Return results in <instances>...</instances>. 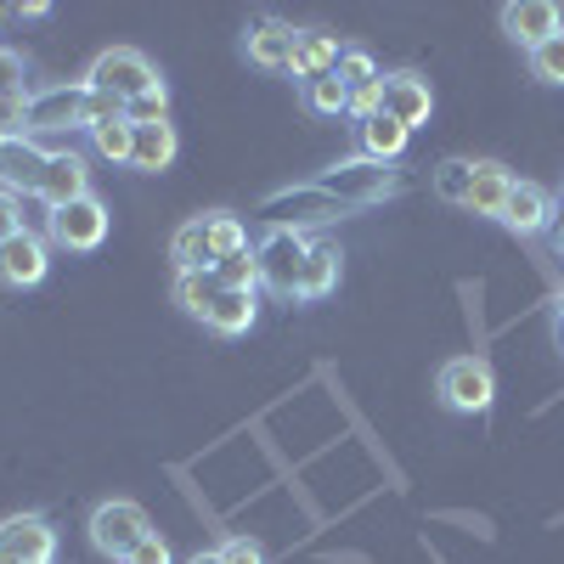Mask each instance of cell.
<instances>
[{
    "instance_id": "6da1fadb",
    "label": "cell",
    "mask_w": 564,
    "mask_h": 564,
    "mask_svg": "<svg viewBox=\"0 0 564 564\" xmlns=\"http://www.w3.org/2000/svg\"><path fill=\"white\" fill-rule=\"evenodd\" d=\"M316 193L322 198H334L339 209H372V204H384L401 193V170L395 164H372V159H345L334 164L322 181H316Z\"/></svg>"
},
{
    "instance_id": "7a4b0ae2",
    "label": "cell",
    "mask_w": 564,
    "mask_h": 564,
    "mask_svg": "<svg viewBox=\"0 0 564 564\" xmlns=\"http://www.w3.org/2000/svg\"><path fill=\"white\" fill-rule=\"evenodd\" d=\"M305 254H311V238H305L300 226H271L265 238L254 243V260H260V289H271L276 300H300Z\"/></svg>"
},
{
    "instance_id": "3957f363",
    "label": "cell",
    "mask_w": 564,
    "mask_h": 564,
    "mask_svg": "<svg viewBox=\"0 0 564 564\" xmlns=\"http://www.w3.org/2000/svg\"><path fill=\"white\" fill-rule=\"evenodd\" d=\"M63 130H90V85H52V90H34L29 113H23V135H63Z\"/></svg>"
},
{
    "instance_id": "277c9868",
    "label": "cell",
    "mask_w": 564,
    "mask_h": 564,
    "mask_svg": "<svg viewBox=\"0 0 564 564\" xmlns=\"http://www.w3.org/2000/svg\"><path fill=\"white\" fill-rule=\"evenodd\" d=\"M85 85L102 90V97H113V102H135V97H148V90H159L164 79H159V68L141 57V52H130V45H113V52H102L97 63H90Z\"/></svg>"
},
{
    "instance_id": "5b68a950",
    "label": "cell",
    "mask_w": 564,
    "mask_h": 564,
    "mask_svg": "<svg viewBox=\"0 0 564 564\" xmlns=\"http://www.w3.org/2000/svg\"><path fill=\"white\" fill-rule=\"evenodd\" d=\"M45 243L52 249H68V254H90V249H102L108 243V204L90 193L68 209H52L45 215Z\"/></svg>"
},
{
    "instance_id": "8992f818",
    "label": "cell",
    "mask_w": 564,
    "mask_h": 564,
    "mask_svg": "<svg viewBox=\"0 0 564 564\" xmlns=\"http://www.w3.org/2000/svg\"><path fill=\"white\" fill-rule=\"evenodd\" d=\"M435 390H441V401H446L452 412H463V417H480V412H491V401H497V379H491V367H486L480 356H452V361L441 367Z\"/></svg>"
},
{
    "instance_id": "52a82bcc",
    "label": "cell",
    "mask_w": 564,
    "mask_h": 564,
    "mask_svg": "<svg viewBox=\"0 0 564 564\" xmlns=\"http://www.w3.org/2000/svg\"><path fill=\"white\" fill-rule=\"evenodd\" d=\"M148 531H153L148 508H141V502H124V497H113V502H102L97 513H90V547L108 553V558H124Z\"/></svg>"
},
{
    "instance_id": "ba28073f",
    "label": "cell",
    "mask_w": 564,
    "mask_h": 564,
    "mask_svg": "<svg viewBox=\"0 0 564 564\" xmlns=\"http://www.w3.org/2000/svg\"><path fill=\"white\" fill-rule=\"evenodd\" d=\"M40 204H45V215L52 209H68V204H79V198H90V164H85V153H74V148H52V159H45V175H40V193H34Z\"/></svg>"
},
{
    "instance_id": "9c48e42d",
    "label": "cell",
    "mask_w": 564,
    "mask_h": 564,
    "mask_svg": "<svg viewBox=\"0 0 564 564\" xmlns=\"http://www.w3.org/2000/svg\"><path fill=\"white\" fill-rule=\"evenodd\" d=\"M0 553L12 564H57V531L45 513H12L0 520Z\"/></svg>"
},
{
    "instance_id": "30bf717a",
    "label": "cell",
    "mask_w": 564,
    "mask_h": 564,
    "mask_svg": "<svg viewBox=\"0 0 564 564\" xmlns=\"http://www.w3.org/2000/svg\"><path fill=\"white\" fill-rule=\"evenodd\" d=\"M52 271V243L40 231H18L0 243V289H40Z\"/></svg>"
},
{
    "instance_id": "8fae6325",
    "label": "cell",
    "mask_w": 564,
    "mask_h": 564,
    "mask_svg": "<svg viewBox=\"0 0 564 564\" xmlns=\"http://www.w3.org/2000/svg\"><path fill=\"white\" fill-rule=\"evenodd\" d=\"M45 159L52 148H40L34 135H0V186L7 193H40V175H45Z\"/></svg>"
},
{
    "instance_id": "7c38bea8",
    "label": "cell",
    "mask_w": 564,
    "mask_h": 564,
    "mask_svg": "<svg viewBox=\"0 0 564 564\" xmlns=\"http://www.w3.org/2000/svg\"><path fill=\"white\" fill-rule=\"evenodd\" d=\"M243 52H249V63L265 68V74H289V68H294V23L254 18L249 34H243Z\"/></svg>"
},
{
    "instance_id": "4fadbf2b",
    "label": "cell",
    "mask_w": 564,
    "mask_h": 564,
    "mask_svg": "<svg viewBox=\"0 0 564 564\" xmlns=\"http://www.w3.org/2000/svg\"><path fill=\"white\" fill-rule=\"evenodd\" d=\"M564 29V12L553 7V0H508L502 7V34L520 40L525 52H536L542 40H553Z\"/></svg>"
},
{
    "instance_id": "5bb4252c",
    "label": "cell",
    "mask_w": 564,
    "mask_h": 564,
    "mask_svg": "<svg viewBox=\"0 0 564 564\" xmlns=\"http://www.w3.org/2000/svg\"><path fill=\"white\" fill-rule=\"evenodd\" d=\"M384 113L406 130H423L435 113V90L423 74H384Z\"/></svg>"
},
{
    "instance_id": "9a60e30c",
    "label": "cell",
    "mask_w": 564,
    "mask_h": 564,
    "mask_svg": "<svg viewBox=\"0 0 564 564\" xmlns=\"http://www.w3.org/2000/svg\"><path fill=\"white\" fill-rule=\"evenodd\" d=\"M553 209H558V204L547 198V186L513 175V193H508V204H502V226L513 231V238H536V231L553 226Z\"/></svg>"
},
{
    "instance_id": "2e32d148",
    "label": "cell",
    "mask_w": 564,
    "mask_h": 564,
    "mask_svg": "<svg viewBox=\"0 0 564 564\" xmlns=\"http://www.w3.org/2000/svg\"><path fill=\"white\" fill-rule=\"evenodd\" d=\"M508 193H513V175H508V164H497V159H475V181H468V215H486V220H502V204H508Z\"/></svg>"
},
{
    "instance_id": "e0dca14e",
    "label": "cell",
    "mask_w": 564,
    "mask_h": 564,
    "mask_svg": "<svg viewBox=\"0 0 564 564\" xmlns=\"http://www.w3.org/2000/svg\"><path fill=\"white\" fill-rule=\"evenodd\" d=\"M339 34H327V29H294V79L305 85V79H316V74H334L339 68Z\"/></svg>"
},
{
    "instance_id": "ac0fdd59",
    "label": "cell",
    "mask_w": 564,
    "mask_h": 564,
    "mask_svg": "<svg viewBox=\"0 0 564 564\" xmlns=\"http://www.w3.org/2000/svg\"><path fill=\"white\" fill-rule=\"evenodd\" d=\"M254 322H260V294H243V289H220V300L204 316V327L220 339H243Z\"/></svg>"
},
{
    "instance_id": "d6986e66",
    "label": "cell",
    "mask_w": 564,
    "mask_h": 564,
    "mask_svg": "<svg viewBox=\"0 0 564 564\" xmlns=\"http://www.w3.org/2000/svg\"><path fill=\"white\" fill-rule=\"evenodd\" d=\"M175 153H181V135H175V124H170V119H164V124H135L130 170L159 175V170H170V164H175Z\"/></svg>"
},
{
    "instance_id": "ffe728a7",
    "label": "cell",
    "mask_w": 564,
    "mask_h": 564,
    "mask_svg": "<svg viewBox=\"0 0 564 564\" xmlns=\"http://www.w3.org/2000/svg\"><path fill=\"white\" fill-rule=\"evenodd\" d=\"M339 243H327V238H311V254H305V276H300V300L316 305L339 289Z\"/></svg>"
},
{
    "instance_id": "44dd1931",
    "label": "cell",
    "mask_w": 564,
    "mask_h": 564,
    "mask_svg": "<svg viewBox=\"0 0 564 564\" xmlns=\"http://www.w3.org/2000/svg\"><path fill=\"white\" fill-rule=\"evenodd\" d=\"M356 130H361V159H372V164H401L406 141H412V130L395 124L390 113H372V119H361Z\"/></svg>"
},
{
    "instance_id": "7402d4cb",
    "label": "cell",
    "mask_w": 564,
    "mask_h": 564,
    "mask_svg": "<svg viewBox=\"0 0 564 564\" xmlns=\"http://www.w3.org/2000/svg\"><path fill=\"white\" fill-rule=\"evenodd\" d=\"M170 260H175V276L181 271H215V249H209V220H186L175 226V238H170Z\"/></svg>"
},
{
    "instance_id": "603a6c76",
    "label": "cell",
    "mask_w": 564,
    "mask_h": 564,
    "mask_svg": "<svg viewBox=\"0 0 564 564\" xmlns=\"http://www.w3.org/2000/svg\"><path fill=\"white\" fill-rule=\"evenodd\" d=\"M300 97H305V108H311V113H322V119H339V113H350V85L339 79V68H334V74H316V79H305V85H300Z\"/></svg>"
},
{
    "instance_id": "cb8c5ba5",
    "label": "cell",
    "mask_w": 564,
    "mask_h": 564,
    "mask_svg": "<svg viewBox=\"0 0 564 564\" xmlns=\"http://www.w3.org/2000/svg\"><path fill=\"white\" fill-rule=\"evenodd\" d=\"M220 300V276L215 271H181L175 276V305L186 311V316H209V305Z\"/></svg>"
},
{
    "instance_id": "d4e9b609",
    "label": "cell",
    "mask_w": 564,
    "mask_h": 564,
    "mask_svg": "<svg viewBox=\"0 0 564 564\" xmlns=\"http://www.w3.org/2000/svg\"><path fill=\"white\" fill-rule=\"evenodd\" d=\"M90 148H97V159L108 164H130V148H135V124L119 113V119H102V124H90Z\"/></svg>"
},
{
    "instance_id": "484cf974",
    "label": "cell",
    "mask_w": 564,
    "mask_h": 564,
    "mask_svg": "<svg viewBox=\"0 0 564 564\" xmlns=\"http://www.w3.org/2000/svg\"><path fill=\"white\" fill-rule=\"evenodd\" d=\"M204 220H209V249H215V265H220L226 254H243V249H254V243H249V226H243L238 215L215 209V215H204Z\"/></svg>"
},
{
    "instance_id": "4316f807",
    "label": "cell",
    "mask_w": 564,
    "mask_h": 564,
    "mask_svg": "<svg viewBox=\"0 0 564 564\" xmlns=\"http://www.w3.org/2000/svg\"><path fill=\"white\" fill-rule=\"evenodd\" d=\"M215 276H220V289L260 294V260H254V249H243V254H226V260L215 265Z\"/></svg>"
},
{
    "instance_id": "83f0119b",
    "label": "cell",
    "mask_w": 564,
    "mask_h": 564,
    "mask_svg": "<svg viewBox=\"0 0 564 564\" xmlns=\"http://www.w3.org/2000/svg\"><path fill=\"white\" fill-rule=\"evenodd\" d=\"M468 181H475V164H468V159H446V164H435V198H446V204H468Z\"/></svg>"
},
{
    "instance_id": "f1b7e54d",
    "label": "cell",
    "mask_w": 564,
    "mask_h": 564,
    "mask_svg": "<svg viewBox=\"0 0 564 564\" xmlns=\"http://www.w3.org/2000/svg\"><path fill=\"white\" fill-rule=\"evenodd\" d=\"M339 79H345L350 90H361V85H379L384 74H379V63H372V52H361V45H345V52H339Z\"/></svg>"
},
{
    "instance_id": "f546056e",
    "label": "cell",
    "mask_w": 564,
    "mask_h": 564,
    "mask_svg": "<svg viewBox=\"0 0 564 564\" xmlns=\"http://www.w3.org/2000/svg\"><path fill=\"white\" fill-rule=\"evenodd\" d=\"M531 74H536L542 85H564V29L531 52Z\"/></svg>"
},
{
    "instance_id": "4dcf8cb0",
    "label": "cell",
    "mask_w": 564,
    "mask_h": 564,
    "mask_svg": "<svg viewBox=\"0 0 564 564\" xmlns=\"http://www.w3.org/2000/svg\"><path fill=\"white\" fill-rule=\"evenodd\" d=\"M124 119L130 124H164L170 119V85H159V90H148V97L124 102Z\"/></svg>"
},
{
    "instance_id": "1f68e13d",
    "label": "cell",
    "mask_w": 564,
    "mask_h": 564,
    "mask_svg": "<svg viewBox=\"0 0 564 564\" xmlns=\"http://www.w3.org/2000/svg\"><path fill=\"white\" fill-rule=\"evenodd\" d=\"M119 564H175V553H170V542H164L159 531H148V536H141V542H135V547H130Z\"/></svg>"
},
{
    "instance_id": "d6a6232c",
    "label": "cell",
    "mask_w": 564,
    "mask_h": 564,
    "mask_svg": "<svg viewBox=\"0 0 564 564\" xmlns=\"http://www.w3.org/2000/svg\"><path fill=\"white\" fill-rule=\"evenodd\" d=\"M18 231H29V226H23V198L0 186V243H7V238H18Z\"/></svg>"
},
{
    "instance_id": "836d02e7",
    "label": "cell",
    "mask_w": 564,
    "mask_h": 564,
    "mask_svg": "<svg viewBox=\"0 0 564 564\" xmlns=\"http://www.w3.org/2000/svg\"><path fill=\"white\" fill-rule=\"evenodd\" d=\"M220 558L226 564H265V547L254 536H231V542H220Z\"/></svg>"
},
{
    "instance_id": "e575fe53",
    "label": "cell",
    "mask_w": 564,
    "mask_h": 564,
    "mask_svg": "<svg viewBox=\"0 0 564 564\" xmlns=\"http://www.w3.org/2000/svg\"><path fill=\"white\" fill-rule=\"evenodd\" d=\"M12 18L18 23H40V18H52V7H45V0H23V7H12Z\"/></svg>"
},
{
    "instance_id": "d590c367",
    "label": "cell",
    "mask_w": 564,
    "mask_h": 564,
    "mask_svg": "<svg viewBox=\"0 0 564 564\" xmlns=\"http://www.w3.org/2000/svg\"><path fill=\"white\" fill-rule=\"evenodd\" d=\"M553 339H558V350H564V300L553 305Z\"/></svg>"
},
{
    "instance_id": "8d00e7d4",
    "label": "cell",
    "mask_w": 564,
    "mask_h": 564,
    "mask_svg": "<svg viewBox=\"0 0 564 564\" xmlns=\"http://www.w3.org/2000/svg\"><path fill=\"white\" fill-rule=\"evenodd\" d=\"M186 564H226V558H220V547H215V553H193Z\"/></svg>"
},
{
    "instance_id": "74e56055",
    "label": "cell",
    "mask_w": 564,
    "mask_h": 564,
    "mask_svg": "<svg viewBox=\"0 0 564 564\" xmlns=\"http://www.w3.org/2000/svg\"><path fill=\"white\" fill-rule=\"evenodd\" d=\"M553 231H558V249H564V204L553 209Z\"/></svg>"
},
{
    "instance_id": "f35d334b",
    "label": "cell",
    "mask_w": 564,
    "mask_h": 564,
    "mask_svg": "<svg viewBox=\"0 0 564 564\" xmlns=\"http://www.w3.org/2000/svg\"><path fill=\"white\" fill-rule=\"evenodd\" d=\"M7 18H12V7H0V23H7Z\"/></svg>"
},
{
    "instance_id": "ab89813d",
    "label": "cell",
    "mask_w": 564,
    "mask_h": 564,
    "mask_svg": "<svg viewBox=\"0 0 564 564\" xmlns=\"http://www.w3.org/2000/svg\"><path fill=\"white\" fill-rule=\"evenodd\" d=\"M0 564H12V558H7V553H0Z\"/></svg>"
}]
</instances>
